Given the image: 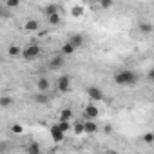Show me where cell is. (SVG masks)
<instances>
[{
	"label": "cell",
	"instance_id": "5",
	"mask_svg": "<svg viewBox=\"0 0 154 154\" xmlns=\"http://www.w3.org/2000/svg\"><path fill=\"white\" fill-rule=\"evenodd\" d=\"M87 96L91 98V102H102L105 96H103V91L100 89V87H96V85H91V87H87Z\"/></svg>",
	"mask_w": 154,
	"mask_h": 154
},
{
	"label": "cell",
	"instance_id": "30",
	"mask_svg": "<svg viewBox=\"0 0 154 154\" xmlns=\"http://www.w3.org/2000/svg\"><path fill=\"white\" fill-rule=\"evenodd\" d=\"M0 60H2V56H0Z\"/></svg>",
	"mask_w": 154,
	"mask_h": 154
},
{
	"label": "cell",
	"instance_id": "7",
	"mask_svg": "<svg viewBox=\"0 0 154 154\" xmlns=\"http://www.w3.org/2000/svg\"><path fill=\"white\" fill-rule=\"evenodd\" d=\"M67 44H71L74 49L84 47V45H85V36H84V35H72V36L67 40Z\"/></svg>",
	"mask_w": 154,
	"mask_h": 154
},
{
	"label": "cell",
	"instance_id": "8",
	"mask_svg": "<svg viewBox=\"0 0 154 154\" xmlns=\"http://www.w3.org/2000/svg\"><path fill=\"white\" fill-rule=\"evenodd\" d=\"M36 89H38V93H47L51 89V82L45 78V76H42V78L36 80Z\"/></svg>",
	"mask_w": 154,
	"mask_h": 154
},
{
	"label": "cell",
	"instance_id": "27",
	"mask_svg": "<svg viewBox=\"0 0 154 154\" xmlns=\"http://www.w3.org/2000/svg\"><path fill=\"white\" fill-rule=\"evenodd\" d=\"M100 6H102L103 9H109V8H112V0H102Z\"/></svg>",
	"mask_w": 154,
	"mask_h": 154
},
{
	"label": "cell",
	"instance_id": "9",
	"mask_svg": "<svg viewBox=\"0 0 154 154\" xmlns=\"http://www.w3.org/2000/svg\"><path fill=\"white\" fill-rule=\"evenodd\" d=\"M38 29H40L38 20H27V22L24 24V31H26V33H35V31H38Z\"/></svg>",
	"mask_w": 154,
	"mask_h": 154
},
{
	"label": "cell",
	"instance_id": "18",
	"mask_svg": "<svg viewBox=\"0 0 154 154\" xmlns=\"http://www.w3.org/2000/svg\"><path fill=\"white\" fill-rule=\"evenodd\" d=\"M56 125H58L60 132H63V134H65V132H69V131H71V127H72V125H71L69 122H58Z\"/></svg>",
	"mask_w": 154,
	"mask_h": 154
},
{
	"label": "cell",
	"instance_id": "12",
	"mask_svg": "<svg viewBox=\"0 0 154 154\" xmlns=\"http://www.w3.org/2000/svg\"><path fill=\"white\" fill-rule=\"evenodd\" d=\"M33 100H35V103H40V105H45V103L49 102V94H47V93H36Z\"/></svg>",
	"mask_w": 154,
	"mask_h": 154
},
{
	"label": "cell",
	"instance_id": "6",
	"mask_svg": "<svg viewBox=\"0 0 154 154\" xmlns=\"http://www.w3.org/2000/svg\"><path fill=\"white\" fill-rule=\"evenodd\" d=\"M65 65V58L62 56V54H56V56H53L51 60H49V69H53V71H58V69H62Z\"/></svg>",
	"mask_w": 154,
	"mask_h": 154
},
{
	"label": "cell",
	"instance_id": "1",
	"mask_svg": "<svg viewBox=\"0 0 154 154\" xmlns=\"http://www.w3.org/2000/svg\"><path fill=\"white\" fill-rule=\"evenodd\" d=\"M114 82L118 85H122V87H129V85L138 82V74L134 71H131V69H123V71H118L114 74Z\"/></svg>",
	"mask_w": 154,
	"mask_h": 154
},
{
	"label": "cell",
	"instance_id": "3",
	"mask_svg": "<svg viewBox=\"0 0 154 154\" xmlns=\"http://www.w3.org/2000/svg\"><path fill=\"white\" fill-rule=\"evenodd\" d=\"M56 89H58L60 93H69V89H71V76H69V74H62L60 78H58Z\"/></svg>",
	"mask_w": 154,
	"mask_h": 154
},
{
	"label": "cell",
	"instance_id": "2",
	"mask_svg": "<svg viewBox=\"0 0 154 154\" xmlns=\"http://www.w3.org/2000/svg\"><path fill=\"white\" fill-rule=\"evenodd\" d=\"M40 53H42V49H40V45H36V44H31V45H27L24 51H20L22 58H24V60H27V62L36 60V58L40 56Z\"/></svg>",
	"mask_w": 154,
	"mask_h": 154
},
{
	"label": "cell",
	"instance_id": "21",
	"mask_svg": "<svg viewBox=\"0 0 154 154\" xmlns=\"http://www.w3.org/2000/svg\"><path fill=\"white\" fill-rule=\"evenodd\" d=\"M71 15L72 17H82L84 15V8L82 6H72L71 8Z\"/></svg>",
	"mask_w": 154,
	"mask_h": 154
},
{
	"label": "cell",
	"instance_id": "22",
	"mask_svg": "<svg viewBox=\"0 0 154 154\" xmlns=\"http://www.w3.org/2000/svg\"><path fill=\"white\" fill-rule=\"evenodd\" d=\"M47 22H49L51 26H56V24L60 22V13H56V15H49V17H47Z\"/></svg>",
	"mask_w": 154,
	"mask_h": 154
},
{
	"label": "cell",
	"instance_id": "20",
	"mask_svg": "<svg viewBox=\"0 0 154 154\" xmlns=\"http://www.w3.org/2000/svg\"><path fill=\"white\" fill-rule=\"evenodd\" d=\"M71 131H74L76 134H82V132H84V122H82V120H80V122H76V123L71 127Z\"/></svg>",
	"mask_w": 154,
	"mask_h": 154
},
{
	"label": "cell",
	"instance_id": "4",
	"mask_svg": "<svg viewBox=\"0 0 154 154\" xmlns=\"http://www.w3.org/2000/svg\"><path fill=\"white\" fill-rule=\"evenodd\" d=\"M98 114H100V111H98V107H96L94 103H91V105H87V107L84 109V118H85V122H96Z\"/></svg>",
	"mask_w": 154,
	"mask_h": 154
},
{
	"label": "cell",
	"instance_id": "17",
	"mask_svg": "<svg viewBox=\"0 0 154 154\" xmlns=\"http://www.w3.org/2000/svg\"><path fill=\"white\" fill-rule=\"evenodd\" d=\"M152 29H154V26H152V24H149V22H143V24H140V31H141L143 35H149V33H152Z\"/></svg>",
	"mask_w": 154,
	"mask_h": 154
},
{
	"label": "cell",
	"instance_id": "25",
	"mask_svg": "<svg viewBox=\"0 0 154 154\" xmlns=\"http://www.w3.org/2000/svg\"><path fill=\"white\" fill-rule=\"evenodd\" d=\"M11 132L13 134H22L24 132V127L20 123H15V125H11Z\"/></svg>",
	"mask_w": 154,
	"mask_h": 154
},
{
	"label": "cell",
	"instance_id": "11",
	"mask_svg": "<svg viewBox=\"0 0 154 154\" xmlns=\"http://www.w3.org/2000/svg\"><path fill=\"white\" fill-rule=\"evenodd\" d=\"M51 138H53V141H56V143L63 140V132H60L58 125H53V127H51Z\"/></svg>",
	"mask_w": 154,
	"mask_h": 154
},
{
	"label": "cell",
	"instance_id": "29",
	"mask_svg": "<svg viewBox=\"0 0 154 154\" xmlns=\"http://www.w3.org/2000/svg\"><path fill=\"white\" fill-rule=\"evenodd\" d=\"M147 78H149V80H152V78H154V71H149V74H147Z\"/></svg>",
	"mask_w": 154,
	"mask_h": 154
},
{
	"label": "cell",
	"instance_id": "14",
	"mask_svg": "<svg viewBox=\"0 0 154 154\" xmlns=\"http://www.w3.org/2000/svg\"><path fill=\"white\" fill-rule=\"evenodd\" d=\"M72 53H74V47H72L71 44H67V42H65V44L62 45V51H60V54L65 58V56H69V54H72Z\"/></svg>",
	"mask_w": 154,
	"mask_h": 154
},
{
	"label": "cell",
	"instance_id": "15",
	"mask_svg": "<svg viewBox=\"0 0 154 154\" xmlns=\"http://www.w3.org/2000/svg\"><path fill=\"white\" fill-rule=\"evenodd\" d=\"M44 13L49 17V15H56L58 13V6L56 4H47L45 8H44Z\"/></svg>",
	"mask_w": 154,
	"mask_h": 154
},
{
	"label": "cell",
	"instance_id": "28",
	"mask_svg": "<svg viewBox=\"0 0 154 154\" xmlns=\"http://www.w3.org/2000/svg\"><path fill=\"white\" fill-rule=\"evenodd\" d=\"M4 17H9V11L6 9V6L0 4V18H4Z\"/></svg>",
	"mask_w": 154,
	"mask_h": 154
},
{
	"label": "cell",
	"instance_id": "13",
	"mask_svg": "<svg viewBox=\"0 0 154 154\" xmlns=\"http://www.w3.org/2000/svg\"><path fill=\"white\" fill-rule=\"evenodd\" d=\"M71 118H72V109H69V107L62 109V112H60V122H69Z\"/></svg>",
	"mask_w": 154,
	"mask_h": 154
},
{
	"label": "cell",
	"instance_id": "10",
	"mask_svg": "<svg viewBox=\"0 0 154 154\" xmlns=\"http://www.w3.org/2000/svg\"><path fill=\"white\" fill-rule=\"evenodd\" d=\"M84 132H87V134L98 132V123L96 122H84Z\"/></svg>",
	"mask_w": 154,
	"mask_h": 154
},
{
	"label": "cell",
	"instance_id": "26",
	"mask_svg": "<svg viewBox=\"0 0 154 154\" xmlns=\"http://www.w3.org/2000/svg\"><path fill=\"white\" fill-rule=\"evenodd\" d=\"M143 141H145L147 145H152V141H154V134H152V132H147V134L143 136Z\"/></svg>",
	"mask_w": 154,
	"mask_h": 154
},
{
	"label": "cell",
	"instance_id": "23",
	"mask_svg": "<svg viewBox=\"0 0 154 154\" xmlns=\"http://www.w3.org/2000/svg\"><path fill=\"white\" fill-rule=\"evenodd\" d=\"M4 6H6V9L9 11V9H13V8H18V6H20V2H18V0H8Z\"/></svg>",
	"mask_w": 154,
	"mask_h": 154
},
{
	"label": "cell",
	"instance_id": "24",
	"mask_svg": "<svg viewBox=\"0 0 154 154\" xmlns=\"http://www.w3.org/2000/svg\"><path fill=\"white\" fill-rule=\"evenodd\" d=\"M8 51H9V56H18V54H20V49H18V45H15V44L9 45Z\"/></svg>",
	"mask_w": 154,
	"mask_h": 154
},
{
	"label": "cell",
	"instance_id": "19",
	"mask_svg": "<svg viewBox=\"0 0 154 154\" xmlns=\"http://www.w3.org/2000/svg\"><path fill=\"white\" fill-rule=\"evenodd\" d=\"M9 105H13L11 96H0V107H9Z\"/></svg>",
	"mask_w": 154,
	"mask_h": 154
},
{
	"label": "cell",
	"instance_id": "16",
	"mask_svg": "<svg viewBox=\"0 0 154 154\" xmlns=\"http://www.w3.org/2000/svg\"><path fill=\"white\" fill-rule=\"evenodd\" d=\"M27 154H40V145L36 141H31L27 145Z\"/></svg>",
	"mask_w": 154,
	"mask_h": 154
}]
</instances>
